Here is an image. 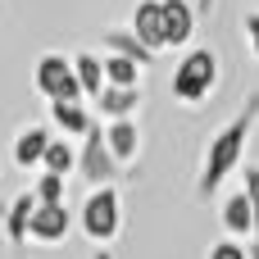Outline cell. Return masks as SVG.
<instances>
[{
	"instance_id": "ffe728a7",
	"label": "cell",
	"mask_w": 259,
	"mask_h": 259,
	"mask_svg": "<svg viewBox=\"0 0 259 259\" xmlns=\"http://www.w3.org/2000/svg\"><path fill=\"white\" fill-rule=\"evenodd\" d=\"M205 259H250V250H246V246H241L237 237H228V241H214Z\"/></svg>"
},
{
	"instance_id": "603a6c76",
	"label": "cell",
	"mask_w": 259,
	"mask_h": 259,
	"mask_svg": "<svg viewBox=\"0 0 259 259\" xmlns=\"http://www.w3.org/2000/svg\"><path fill=\"white\" fill-rule=\"evenodd\" d=\"M246 250H250V259H259V237H250V246H246Z\"/></svg>"
},
{
	"instance_id": "ba28073f",
	"label": "cell",
	"mask_w": 259,
	"mask_h": 259,
	"mask_svg": "<svg viewBox=\"0 0 259 259\" xmlns=\"http://www.w3.org/2000/svg\"><path fill=\"white\" fill-rule=\"evenodd\" d=\"M91 105H96V114H100L105 123H109V118H137L141 105H146V87H114V82H109Z\"/></svg>"
},
{
	"instance_id": "2e32d148",
	"label": "cell",
	"mask_w": 259,
	"mask_h": 259,
	"mask_svg": "<svg viewBox=\"0 0 259 259\" xmlns=\"http://www.w3.org/2000/svg\"><path fill=\"white\" fill-rule=\"evenodd\" d=\"M73 68H77V82H82L87 100H96V96L109 87V77H105V59H100L96 50H77V55H73Z\"/></svg>"
},
{
	"instance_id": "30bf717a",
	"label": "cell",
	"mask_w": 259,
	"mask_h": 259,
	"mask_svg": "<svg viewBox=\"0 0 259 259\" xmlns=\"http://www.w3.org/2000/svg\"><path fill=\"white\" fill-rule=\"evenodd\" d=\"M50 123L59 127V137H87L96 127V114L87 109V100H50Z\"/></svg>"
},
{
	"instance_id": "ac0fdd59",
	"label": "cell",
	"mask_w": 259,
	"mask_h": 259,
	"mask_svg": "<svg viewBox=\"0 0 259 259\" xmlns=\"http://www.w3.org/2000/svg\"><path fill=\"white\" fill-rule=\"evenodd\" d=\"M141 73H146V64H137L127 55H105V77L114 87H141Z\"/></svg>"
},
{
	"instance_id": "5bb4252c",
	"label": "cell",
	"mask_w": 259,
	"mask_h": 259,
	"mask_svg": "<svg viewBox=\"0 0 259 259\" xmlns=\"http://www.w3.org/2000/svg\"><path fill=\"white\" fill-rule=\"evenodd\" d=\"M100 46H105L109 55H127V59H137V64H146V68L159 59V50H150V46H146V41L132 32V23H127V27H109Z\"/></svg>"
},
{
	"instance_id": "d4e9b609",
	"label": "cell",
	"mask_w": 259,
	"mask_h": 259,
	"mask_svg": "<svg viewBox=\"0 0 259 259\" xmlns=\"http://www.w3.org/2000/svg\"><path fill=\"white\" fill-rule=\"evenodd\" d=\"M209 5H214V0H200V9H209Z\"/></svg>"
},
{
	"instance_id": "8992f818",
	"label": "cell",
	"mask_w": 259,
	"mask_h": 259,
	"mask_svg": "<svg viewBox=\"0 0 259 259\" xmlns=\"http://www.w3.org/2000/svg\"><path fill=\"white\" fill-rule=\"evenodd\" d=\"M68 232H73V214H68L64 200H59V205H36L32 228H27V237H32L36 246H64Z\"/></svg>"
},
{
	"instance_id": "52a82bcc",
	"label": "cell",
	"mask_w": 259,
	"mask_h": 259,
	"mask_svg": "<svg viewBox=\"0 0 259 259\" xmlns=\"http://www.w3.org/2000/svg\"><path fill=\"white\" fill-rule=\"evenodd\" d=\"M196 23H200V5H191V0H164V50L191 46Z\"/></svg>"
},
{
	"instance_id": "d6986e66",
	"label": "cell",
	"mask_w": 259,
	"mask_h": 259,
	"mask_svg": "<svg viewBox=\"0 0 259 259\" xmlns=\"http://www.w3.org/2000/svg\"><path fill=\"white\" fill-rule=\"evenodd\" d=\"M64 182H68L64 173H46V168H41V178H36V187H32V191H36V200H41V205H59V200H64Z\"/></svg>"
},
{
	"instance_id": "cb8c5ba5",
	"label": "cell",
	"mask_w": 259,
	"mask_h": 259,
	"mask_svg": "<svg viewBox=\"0 0 259 259\" xmlns=\"http://www.w3.org/2000/svg\"><path fill=\"white\" fill-rule=\"evenodd\" d=\"M91 259H114V255H109V250H105V246H96V255H91Z\"/></svg>"
},
{
	"instance_id": "9a60e30c",
	"label": "cell",
	"mask_w": 259,
	"mask_h": 259,
	"mask_svg": "<svg viewBox=\"0 0 259 259\" xmlns=\"http://www.w3.org/2000/svg\"><path fill=\"white\" fill-rule=\"evenodd\" d=\"M50 141H55L50 127H23V132L14 137V164H18V168H41Z\"/></svg>"
},
{
	"instance_id": "6da1fadb",
	"label": "cell",
	"mask_w": 259,
	"mask_h": 259,
	"mask_svg": "<svg viewBox=\"0 0 259 259\" xmlns=\"http://www.w3.org/2000/svg\"><path fill=\"white\" fill-rule=\"evenodd\" d=\"M255 127H259V91L246 96L241 109L205 141V159H200V173H196V196H200V200L219 196V191L246 168V146H250Z\"/></svg>"
},
{
	"instance_id": "3957f363",
	"label": "cell",
	"mask_w": 259,
	"mask_h": 259,
	"mask_svg": "<svg viewBox=\"0 0 259 259\" xmlns=\"http://www.w3.org/2000/svg\"><path fill=\"white\" fill-rule=\"evenodd\" d=\"M118 223H123V200H118L114 187H96V191L82 200V209H77V228H82L96 246H109V241L118 237Z\"/></svg>"
},
{
	"instance_id": "e0dca14e",
	"label": "cell",
	"mask_w": 259,
	"mask_h": 259,
	"mask_svg": "<svg viewBox=\"0 0 259 259\" xmlns=\"http://www.w3.org/2000/svg\"><path fill=\"white\" fill-rule=\"evenodd\" d=\"M77 159H82V150H73L68 146V137H55L50 146H46V159H41V168L46 173H77Z\"/></svg>"
},
{
	"instance_id": "44dd1931",
	"label": "cell",
	"mask_w": 259,
	"mask_h": 259,
	"mask_svg": "<svg viewBox=\"0 0 259 259\" xmlns=\"http://www.w3.org/2000/svg\"><path fill=\"white\" fill-rule=\"evenodd\" d=\"M241 191L250 196V205H255V223H259V168H255V164L241 168ZM255 237H259V232H255Z\"/></svg>"
},
{
	"instance_id": "5b68a950",
	"label": "cell",
	"mask_w": 259,
	"mask_h": 259,
	"mask_svg": "<svg viewBox=\"0 0 259 259\" xmlns=\"http://www.w3.org/2000/svg\"><path fill=\"white\" fill-rule=\"evenodd\" d=\"M32 87L46 96V100H87L82 82H77V68L73 59L64 55H41L36 68H32Z\"/></svg>"
},
{
	"instance_id": "7402d4cb",
	"label": "cell",
	"mask_w": 259,
	"mask_h": 259,
	"mask_svg": "<svg viewBox=\"0 0 259 259\" xmlns=\"http://www.w3.org/2000/svg\"><path fill=\"white\" fill-rule=\"evenodd\" d=\"M241 36H246V46H250V55H255V64H259V9H250L241 18Z\"/></svg>"
},
{
	"instance_id": "8fae6325",
	"label": "cell",
	"mask_w": 259,
	"mask_h": 259,
	"mask_svg": "<svg viewBox=\"0 0 259 259\" xmlns=\"http://www.w3.org/2000/svg\"><path fill=\"white\" fill-rule=\"evenodd\" d=\"M105 141H109V150H114V159L118 164H137V155H141V127H137V118H109L105 123Z\"/></svg>"
},
{
	"instance_id": "4fadbf2b",
	"label": "cell",
	"mask_w": 259,
	"mask_h": 259,
	"mask_svg": "<svg viewBox=\"0 0 259 259\" xmlns=\"http://www.w3.org/2000/svg\"><path fill=\"white\" fill-rule=\"evenodd\" d=\"M132 32L150 46V50H164V0H137L132 9Z\"/></svg>"
},
{
	"instance_id": "7c38bea8",
	"label": "cell",
	"mask_w": 259,
	"mask_h": 259,
	"mask_svg": "<svg viewBox=\"0 0 259 259\" xmlns=\"http://www.w3.org/2000/svg\"><path fill=\"white\" fill-rule=\"evenodd\" d=\"M219 219H223V232H228V237H237V241H241V237L250 241V237L259 232L255 205H250V196H246V191H232V196L223 200V214H219Z\"/></svg>"
},
{
	"instance_id": "7a4b0ae2",
	"label": "cell",
	"mask_w": 259,
	"mask_h": 259,
	"mask_svg": "<svg viewBox=\"0 0 259 259\" xmlns=\"http://www.w3.org/2000/svg\"><path fill=\"white\" fill-rule=\"evenodd\" d=\"M219 77H223L219 50L214 46H191L178 59V68H173V100L187 105V109H196V105H205L219 91Z\"/></svg>"
},
{
	"instance_id": "9c48e42d",
	"label": "cell",
	"mask_w": 259,
	"mask_h": 259,
	"mask_svg": "<svg viewBox=\"0 0 259 259\" xmlns=\"http://www.w3.org/2000/svg\"><path fill=\"white\" fill-rule=\"evenodd\" d=\"M36 191H18L14 200H9V209H5V241L14 246V250H23L32 237H27V228H32V214H36Z\"/></svg>"
},
{
	"instance_id": "277c9868",
	"label": "cell",
	"mask_w": 259,
	"mask_h": 259,
	"mask_svg": "<svg viewBox=\"0 0 259 259\" xmlns=\"http://www.w3.org/2000/svg\"><path fill=\"white\" fill-rule=\"evenodd\" d=\"M77 173H82V182L96 191V187H114L118 178H127V164H118L114 159V150H109V141H105V132H100V123L82 137V159H77Z\"/></svg>"
}]
</instances>
